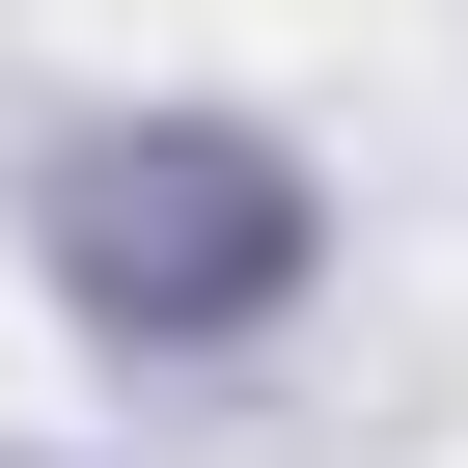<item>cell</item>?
<instances>
[{"instance_id": "obj_1", "label": "cell", "mask_w": 468, "mask_h": 468, "mask_svg": "<svg viewBox=\"0 0 468 468\" xmlns=\"http://www.w3.org/2000/svg\"><path fill=\"white\" fill-rule=\"evenodd\" d=\"M56 249H83V303H276V276H303V220H276L249 138H111Z\"/></svg>"}]
</instances>
